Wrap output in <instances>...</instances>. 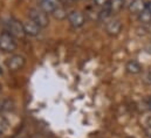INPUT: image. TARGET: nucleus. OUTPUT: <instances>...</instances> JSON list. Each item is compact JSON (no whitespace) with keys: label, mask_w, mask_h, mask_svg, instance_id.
<instances>
[{"label":"nucleus","mask_w":151,"mask_h":138,"mask_svg":"<svg viewBox=\"0 0 151 138\" xmlns=\"http://www.w3.org/2000/svg\"><path fill=\"white\" fill-rule=\"evenodd\" d=\"M145 8H147V2L144 0H134L128 6V9L130 11V13L131 14H136V15H138L139 13H142Z\"/></svg>","instance_id":"nucleus-9"},{"label":"nucleus","mask_w":151,"mask_h":138,"mask_svg":"<svg viewBox=\"0 0 151 138\" xmlns=\"http://www.w3.org/2000/svg\"><path fill=\"white\" fill-rule=\"evenodd\" d=\"M107 7L111 11V13L114 14V13L119 12V11L124 7V5H123V1H122V0H109Z\"/></svg>","instance_id":"nucleus-12"},{"label":"nucleus","mask_w":151,"mask_h":138,"mask_svg":"<svg viewBox=\"0 0 151 138\" xmlns=\"http://www.w3.org/2000/svg\"><path fill=\"white\" fill-rule=\"evenodd\" d=\"M111 15H113L111 11L106 6V7H103V8L100 11L97 19H99L101 22H107L108 20H110V19H111Z\"/></svg>","instance_id":"nucleus-13"},{"label":"nucleus","mask_w":151,"mask_h":138,"mask_svg":"<svg viewBox=\"0 0 151 138\" xmlns=\"http://www.w3.org/2000/svg\"><path fill=\"white\" fill-rule=\"evenodd\" d=\"M22 25H24L25 34L28 35V36H38V35L40 34V32H41V29H42L39 25H37V24H35L34 21H32L31 19L24 21Z\"/></svg>","instance_id":"nucleus-7"},{"label":"nucleus","mask_w":151,"mask_h":138,"mask_svg":"<svg viewBox=\"0 0 151 138\" xmlns=\"http://www.w3.org/2000/svg\"><path fill=\"white\" fill-rule=\"evenodd\" d=\"M142 66H141V63L138 62V61H136V60H130V61H128L127 63H125V70L129 73V74H131V75H137V74H139L141 71H142Z\"/></svg>","instance_id":"nucleus-10"},{"label":"nucleus","mask_w":151,"mask_h":138,"mask_svg":"<svg viewBox=\"0 0 151 138\" xmlns=\"http://www.w3.org/2000/svg\"><path fill=\"white\" fill-rule=\"evenodd\" d=\"M60 2H61V5H63V6H67V5H70V4H73V0H60Z\"/></svg>","instance_id":"nucleus-18"},{"label":"nucleus","mask_w":151,"mask_h":138,"mask_svg":"<svg viewBox=\"0 0 151 138\" xmlns=\"http://www.w3.org/2000/svg\"><path fill=\"white\" fill-rule=\"evenodd\" d=\"M137 18H138V21L141 24H143V25H149V24H151V12L148 8H145L142 13H139L137 15Z\"/></svg>","instance_id":"nucleus-14"},{"label":"nucleus","mask_w":151,"mask_h":138,"mask_svg":"<svg viewBox=\"0 0 151 138\" xmlns=\"http://www.w3.org/2000/svg\"><path fill=\"white\" fill-rule=\"evenodd\" d=\"M122 31V22L117 18H111L106 22V32L109 36H117Z\"/></svg>","instance_id":"nucleus-6"},{"label":"nucleus","mask_w":151,"mask_h":138,"mask_svg":"<svg viewBox=\"0 0 151 138\" xmlns=\"http://www.w3.org/2000/svg\"><path fill=\"white\" fill-rule=\"evenodd\" d=\"M144 134L148 138H151V124L144 128Z\"/></svg>","instance_id":"nucleus-17"},{"label":"nucleus","mask_w":151,"mask_h":138,"mask_svg":"<svg viewBox=\"0 0 151 138\" xmlns=\"http://www.w3.org/2000/svg\"><path fill=\"white\" fill-rule=\"evenodd\" d=\"M52 15H53L56 20L62 21V20H65V19H67V18H68V12L66 11L65 6H63V5H61V6H59V7H58L53 13H52Z\"/></svg>","instance_id":"nucleus-11"},{"label":"nucleus","mask_w":151,"mask_h":138,"mask_svg":"<svg viewBox=\"0 0 151 138\" xmlns=\"http://www.w3.org/2000/svg\"><path fill=\"white\" fill-rule=\"evenodd\" d=\"M94 2H95V5L96 6H99V7H106L107 5H108V2H109V0H93Z\"/></svg>","instance_id":"nucleus-15"},{"label":"nucleus","mask_w":151,"mask_h":138,"mask_svg":"<svg viewBox=\"0 0 151 138\" xmlns=\"http://www.w3.org/2000/svg\"><path fill=\"white\" fill-rule=\"evenodd\" d=\"M128 138H135V137H128Z\"/></svg>","instance_id":"nucleus-22"},{"label":"nucleus","mask_w":151,"mask_h":138,"mask_svg":"<svg viewBox=\"0 0 151 138\" xmlns=\"http://www.w3.org/2000/svg\"><path fill=\"white\" fill-rule=\"evenodd\" d=\"M5 27H6V32H8L11 35H13L14 37H24L25 36V29H24V25L22 22H20L19 20L14 19V18H9L5 21Z\"/></svg>","instance_id":"nucleus-1"},{"label":"nucleus","mask_w":151,"mask_h":138,"mask_svg":"<svg viewBox=\"0 0 151 138\" xmlns=\"http://www.w3.org/2000/svg\"><path fill=\"white\" fill-rule=\"evenodd\" d=\"M147 8L151 12V1H148V2H147Z\"/></svg>","instance_id":"nucleus-19"},{"label":"nucleus","mask_w":151,"mask_h":138,"mask_svg":"<svg viewBox=\"0 0 151 138\" xmlns=\"http://www.w3.org/2000/svg\"><path fill=\"white\" fill-rule=\"evenodd\" d=\"M18 43L13 35H11L8 32H2L0 34V50L5 53H12L17 49Z\"/></svg>","instance_id":"nucleus-2"},{"label":"nucleus","mask_w":151,"mask_h":138,"mask_svg":"<svg viewBox=\"0 0 151 138\" xmlns=\"http://www.w3.org/2000/svg\"><path fill=\"white\" fill-rule=\"evenodd\" d=\"M148 106H149V110L151 111V98H150V101H149V103H148Z\"/></svg>","instance_id":"nucleus-20"},{"label":"nucleus","mask_w":151,"mask_h":138,"mask_svg":"<svg viewBox=\"0 0 151 138\" xmlns=\"http://www.w3.org/2000/svg\"><path fill=\"white\" fill-rule=\"evenodd\" d=\"M28 18L34 21L37 25H39L41 28H46L49 25V19H48V14L45 13L42 9L39 8H31L28 11Z\"/></svg>","instance_id":"nucleus-3"},{"label":"nucleus","mask_w":151,"mask_h":138,"mask_svg":"<svg viewBox=\"0 0 151 138\" xmlns=\"http://www.w3.org/2000/svg\"><path fill=\"white\" fill-rule=\"evenodd\" d=\"M5 128H6V122H5V119H4V118L0 116V135L4 132Z\"/></svg>","instance_id":"nucleus-16"},{"label":"nucleus","mask_w":151,"mask_h":138,"mask_svg":"<svg viewBox=\"0 0 151 138\" xmlns=\"http://www.w3.org/2000/svg\"><path fill=\"white\" fill-rule=\"evenodd\" d=\"M0 91H1V84H0Z\"/></svg>","instance_id":"nucleus-21"},{"label":"nucleus","mask_w":151,"mask_h":138,"mask_svg":"<svg viewBox=\"0 0 151 138\" xmlns=\"http://www.w3.org/2000/svg\"><path fill=\"white\" fill-rule=\"evenodd\" d=\"M59 6H61L60 0H41L40 9H42L47 14H52Z\"/></svg>","instance_id":"nucleus-8"},{"label":"nucleus","mask_w":151,"mask_h":138,"mask_svg":"<svg viewBox=\"0 0 151 138\" xmlns=\"http://www.w3.org/2000/svg\"><path fill=\"white\" fill-rule=\"evenodd\" d=\"M25 65H26V59L20 54L12 55L6 62V66L9 71H19L25 67Z\"/></svg>","instance_id":"nucleus-4"},{"label":"nucleus","mask_w":151,"mask_h":138,"mask_svg":"<svg viewBox=\"0 0 151 138\" xmlns=\"http://www.w3.org/2000/svg\"><path fill=\"white\" fill-rule=\"evenodd\" d=\"M68 21L73 28H81L86 24V17L81 11L73 9L68 13Z\"/></svg>","instance_id":"nucleus-5"}]
</instances>
